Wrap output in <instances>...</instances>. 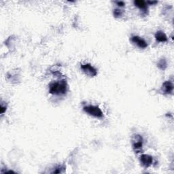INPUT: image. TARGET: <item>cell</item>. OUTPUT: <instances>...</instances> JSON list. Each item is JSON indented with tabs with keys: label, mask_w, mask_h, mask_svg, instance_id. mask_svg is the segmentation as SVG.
<instances>
[{
	"label": "cell",
	"mask_w": 174,
	"mask_h": 174,
	"mask_svg": "<svg viewBox=\"0 0 174 174\" xmlns=\"http://www.w3.org/2000/svg\"><path fill=\"white\" fill-rule=\"evenodd\" d=\"M67 90H68V84L66 81L64 80L53 82L49 85V93L52 95H65Z\"/></svg>",
	"instance_id": "1"
},
{
	"label": "cell",
	"mask_w": 174,
	"mask_h": 174,
	"mask_svg": "<svg viewBox=\"0 0 174 174\" xmlns=\"http://www.w3.org/2000/svg\"><path fill=\"white\" fill-rule=\"evenodd\" d=\"M83 109L86 113L89 114L90 116H93V117L101 118H103L104 116V114L102 112L101 109L98 106L89 105V106H84Z\"/></svg>",
	"instance_id": "2"
},
{
	"label": "cell",
	"mask_w": 174,
	"mask_h": 174,
	"mask_svg": "<svg viewBox=\"0 0 174 174\" xmlns=\"http://www.w3.org/2000/svg\"><path fill=\"white\" fill-rule=\"evenodd\" d=\"M132 146L134 151L136 153H139L142 151L143 147V137L140 135L135 134L131 138Z\"/></svg>",
	"instance_id": "3"
},
{
	"label": "cell",
	"mask_w": 174,
	"mask_h": 174,
	"mask_svg": "<svg viewBox=\"0 0 174 174\" xmlns=\"http://www.w3.org/2000/svg\"><path fill=\"white\" fill-rule=\"evenodd\" d=\"M81 70L84 71L87 76H89L90 77H93V76H95L97 74L96 69L89 63L81 65Z\"/></svg>",
	"instance_id": "4"
},
{
	"label": "cell",
	"mask_w": 174,
	"mask_h": 174,
	"mask_svg": "<svg viewBox=\"0 0 174 174\" xmlns=\"http://www.w3.org/2000/svg\"><path fill=\"white\" fill-rule=\"evenodd\" d=\"M140 163L144 167H149L150 166L152 165L153 163V158L151 155L148 154H142L140 156Z\"/></svg>",
	"instance_id": "5"
},
{
	"label": "cell",
	"mask_w": 174,
	"mask_h": 174,
	"mask_svg": "<svg viewBox=\"0 0 174 174\" xmlns=\"http://www.w3.org/2000/svg\"><path fill=\"white\" fill-rule=\"evenodd\" d=\"M173 84L171 81H166L162 85L161 91L164 94H171L173 93Z\"/></svg>",
	"instance_id": "6"
},
{
	"label": "cell",
	"mask_w": 174,
	"mask_h": 174,
	"mask_svg": "<svg viewBox=\"0 0 174 174\" xmlns=\"http://www.w3.org/2000/svg\"><path fill=\"white\" fill-rule=\"evenodd\" d=\"M131 40L133 43H134L135 44H136L137 46L141 48H146L148 46L147 42L139 36H133Z\"/></svg>",
	"instance_id": "7"
},
{
	"label": "cell",
	"mask_w": 174,
	"mask_h": 174,
	"mask_svg": "<svg viewBox=\"0 0 174 174\" xmlns=\"http://www.w3.org/2000/svg\"><path fill=\"white\" fill-rule=\"evenodd\" d=\"M155 38L156 41L159 42H165L167 41V37L165 33L162 31H159L156 33Z\"/></svg>",
	"instance_id": "8"
},
{
	"label": "cell",
	"mask_w": 174,
	"mask_h": 174,
	"mask_svg": "<svg viewBox=\"0 0 174 174\" xmlns=\"http://www.w3.org/2000/svg\"><path fill=\"white\" fill-rule=\"evenodd\" d=\"M134 4L135 6L138 8L142 10L143 12H146V2L144 1H142V0H136V1H134Z\"/></svg>",
	"instance_id": "9"
},
{
	"label": "cell",
	"mask_w": 174,
	"mask_h": 174,
	"mask_svg": "<svg viewBox=\"0 0 174 174\" xmlns=\"http://www.w3.org/2000/svg\"><path fill=\"white\" fill-rule=\"evenodd\" d=\"M157 66H158L161 70H165L167 68V61L165 59H161V60H159L158 64H157Z\"/></svg>",
	"instance_id": "10"
},
{
	"label": "cell",
	"mask_w": 174,
	"mask_h": 174,
	"mask_svg": "<svg viewBox=\"0 0 174 174\" xmlns=\"http://www.w3.org/2000/svg\"><path fill=\"white\" fill-rule=\"evenodd\" d=\"M123 10L120 9H118V8H116V9H114V12H113V14L115 17L118 18V17H120V16H123Z\"/></svg>",
	"instance_id": "11"
},
{
	"label": "cell",
	"mask_w": 174,
	"mask_h": 174,
	"mask_svg": "<svg viewBox=\"0 0 174 174\" xmlns=\"http://www.w3.org/2000/svg\"><path fill=\"white\" fill-rule=\"evenodd\" d=\"M63 167L62 166H59L57 167L55 169V170H54L53 171H52V173H61L62 171H63V170H64Z\"/></svg>",
	"instance_id": "12"
},
{
	"label": "cell",
	"mask_w": 174,
	"mask_h": 174,
	"mask_svg": "<svg viewBox=\"0 0 174 174\" xmlns=\"http://www.w3.org/2000/svg\"><path fill=\"white\" fill-rule=\"evenodd\" d=\"M1 109H0V110H1V114H3L6 111V106H4L3 104H1V108H0Z\"/></svg>",
	"instance_id": "13"
},
{
	"label": "cell",
	"mask_w": 174,
	"mask_h": 174,
	"mask_svg": "<svg viewBox=\"0 0 174 174\" xmlns=\"http://www.w3.org/2000/svg\"><path fill=\"white\" fill-rule=\"evenodd\" d=\"M116 4L118 5V6L123 7V6H125V2H123V1H116Z\"/></svg>",
	"instance_id": "14"
},
{
	"label": "cell",
	"mask_w": 174,
	"mask_h": 174,
	"mask_svg": "<svg viewBox=\"0 0 174 174\" xmlns=\"http://www.w3.org/2000/svg\"><path fill=\"white\" fill-rule=\"evenodd\" d=\"M158 3V1H146V4H149V5H154Z\"/></svg>",
	"instance_id": "15"
}]
</instances>
